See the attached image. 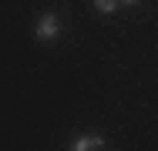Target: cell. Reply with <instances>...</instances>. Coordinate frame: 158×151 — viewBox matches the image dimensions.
Here are the masks:
<instances>
[{
  "label": "cell",
  "mask_w": 158,
  "mask_h": 151,
  "mask_svg": "<svg viewBox=\"0 0 158 151\" xmlns=\"http://www.w3.org/2000/svg\"><path fill=\"white\" fill-rule=\"evenodd\" d=\"M57 34H61V17L57 14H40L37 17V27H34V37L40 40V44H47V40H57Z\"/></svg>",
  "instance_id": "6da1fadb"
},
{
  "label": "cell",
  "mask_w": 158,
  "mask_h": 151,
  "mask_svg": "<svg viewBox=\"0 0 158 151\" xmlns=\"http://www.w3.org/2000/svg\"><path fill=\"white\" fill-rule=\"evenodd\" d=\"M104 148V138L101 134H77L71 141V151H101Z\"/></svg>",
  "instance_id": "7a4b0ae2"
},
{
  "label": "cell",
  "mask_w": 158,
  "mask_h": 151,
  "mask_svg": "<svg viewBox=\"0 0 158 151\" xmlns=\"http://www.w3.org/2000/svg\"><path fill=\"white\" fill-rule=\"evenodd\" d=\"M91 3H94V10H98V14H114L121 0H91Z\"/></svg>",
  "instance_id": "3957f363"
},
{
  "label": "cell",
  "mask_w": 158,
  "mask_h": 151,
  "mask_svg": "<svg viewBox=\"0 0 158 151\" xmlns=\"http://www.w3.org/2000/svg\"><path fill=\"white\" fill-rule=\"evenodd\" d=\"M121 3H125V7H135V3H141V0H121Z\"/></svg>",
  "instance_id": "277c9868"
}]
</instances>
